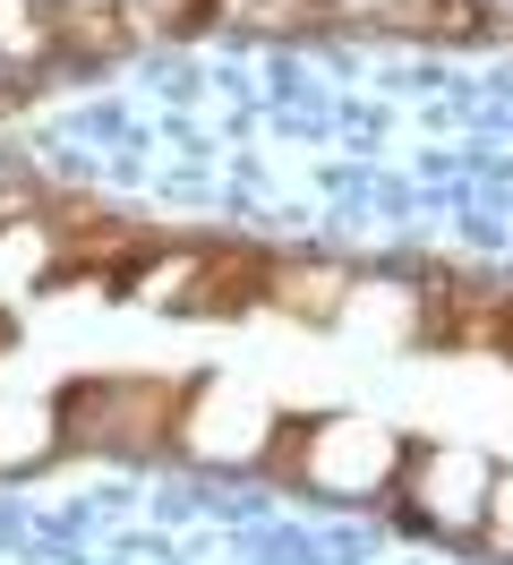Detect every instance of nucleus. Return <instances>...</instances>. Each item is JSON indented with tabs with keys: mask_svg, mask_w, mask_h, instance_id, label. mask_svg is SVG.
<instances>
[{
	"mask_svg": "<svg viewBox=\"0 0 513 565\" xmlns=\"http://www.w3.org/2000/svg\"><path fill=\"white\" fill-rule=\"evenodd\" d=\"M180 420H189V386H171V377H86L61 394V428L77 446H111V455H146L180 437Z\"/></svg>",
	"mask_w": 513,
	"mask_h": 565,
	"instance_id": "1",
	"label": "nucleus"
},
{
	"mask_svg": "<svg viewBox=\"0 0 513 565\" xmlns=\"http://www.w3.org/2000/svg\"><path fill=\"white\" fill-rule=\"evenodd\" d=\"M266 275H274V257H257V248H205L197 266H189L180 309L189 318H239V309L266 300Z\"/></svg>",
	"mask_w": 513,
	"mask_h": 565,
	"instance_id": "2",
	"label": "nucleus"
},
{
	"mask_svg": "<svg viewBox=\"0 0 513 565\" xmlns=\"http://www.w3.org/2000/svg\"><path fill=\"white\" fill-rule=\"evenodd\" d=\"M394 455H403L394 437H368V428L351 437L342 420H308L300 480H308V489H351V471H368V480H376V471H394Z\"/></svg>",
	"mask_w": 513,
	"mask_h": 565,
	"instance_id": "3",
	"label": "nucleus"
},
{
	"mask_svg": "<svg viewBox=\"0 0 513 565\" xmlns=\"http://www.w3.org/2000/svg\"><path fill=\"white\" fill-rule=\"evenodd\" d=\"M266 300H274V309H291V318H308V326H325V318H342L351 282H342L334 266H274Z\"/></svg>",
	"mask_w": 513,
	"mask_h": 565,
	"instance_id": "4",
	"label": "nucleus"
},
{
	"mask_svg": "<svg viewBox=\"0 0 513 565\" xmlns=\"http://www.w3.org/2000/svg\"><path fill=\"white\" fill-rule=\"evenodd\" d=\"M52 455V428H43V412H34V428H9V412H0V462H43Z\"/></svg>",
	"mask_w": 513,
	"mask_h": 565,
	"instance_id": "5",
	"label": "nucleus"
},
{
	"mask_svg": "<svg viewBox=\"0 0 513 565\" xmlns=\"http://www.w3.org/2000/svg\"><path fill=\"white\" fill-rule=\"evenodd\" d=\"M394 18L403 26H445V35H462L471 18H462V0H394Z\"/></svg>",
	"mask_w": 513,
	"mask_h": 565,
	"instance_id": "6",
	"label": "nucleus"
},
{
	"mask_svg": "<svg viewBox=\"0 0 513 565\" xmlns=\"http://www.w3.org/2000/svg\"><path fill=\"white\" fill-rule=\"evenodd\" d=\"M334 0H248V18H266V26H317Z\"/></svg>",
	"mask_w": 513,
	"mask_h": 565,
	"instance_id": "7",
	"label": "nucleus"
},
{
	"mask_svg": "<svg viewBox=\"0 0 513 565\" xmlns=\"http://www.w3.org/2000/svg\"><path fill=\"white\" fill-rule=\"evenodd\" d=\"M0 43H43V9L34 0H0Z\"/></svg>",
	"mask_w": 513,
	"mask_h": 565,
	"instance_id": "8",
	"label": "nucleus"
},
{
	"mask_svg": "<svg viewBox=\"0 0 513 565\" xmlns=\"http://www.w3.org/2000/svg\"><path fill=\"white\" fill-rule=\"evenodd\" d=\"M61 35L86 43V52H111V43H120V26H111V18H61Z\"/></svg>",
	"mask_w": 513,
	"mask_h": 565,
	"instance_id": "9",
	"label": "nucleus"
},
{
	"mask_svg": "<svg viewBox=\"0 0 513 565\" xmlns=\"http://www.w3.org/2000/svg\"><path fill=\"white\" fill-rule=\"evenodd\" d=\"M488 531H496V540H513V480L496 489V514H488Z\"/></svg>",
	"mask_w": 513,
	"mask_h": 565,
	"instance_id": "10",
	"label": "nucleus"
}]
</instances>
